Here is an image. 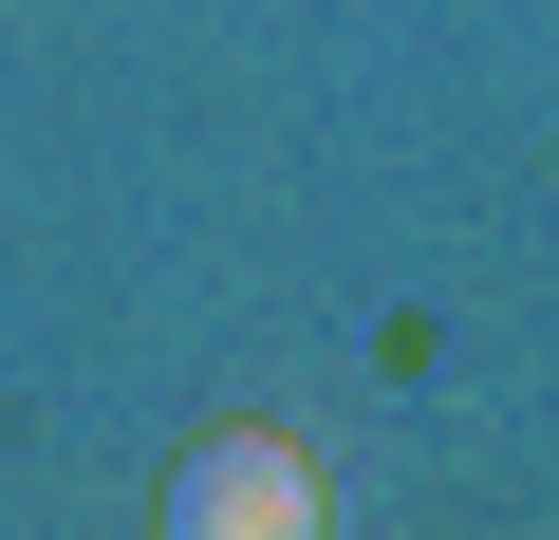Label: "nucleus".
<instances>
[{
  "label": "nucleus",
  "mask_w": 559,
  "mask_h": 540,
  "mask_svg": "<svg viewBox=\"0 0 559 540\" xmlns=\"http://www.w3.org/2000/svg\"><path fill=\"white\" fill-rule=\"evenodd\" d=\"M168 540H318V447H299V429H224V447H187Z\"/></svg>",
  "instance_id": "1"
}]
</instances>
